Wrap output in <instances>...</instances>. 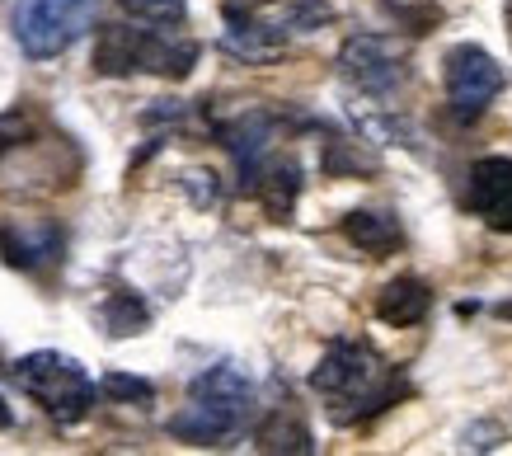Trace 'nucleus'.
<instances>
[{"label": "nucleus", "instance_id": "f257e3e1", "mask_svg": "<svg viewBox=\"0 0 512 456\" xmlns=\"http://www.w3.org/2000/svg\"><path fill=\"white\" fill-rule=\"evenodd\" d=\"M311 386L329 400L334 424L367 419L376 409H386L400 391V381L390 372V362L367 344H334L311 372Z\"/></svg>", "mask_w": 512, "mask_h": 456}, {"label": "nucleus", "instance_id": "f03ea898", "mask_svg": "<svg viewBox=\"0 0 512 456\" xmlns=\"http://www.w3.org/2000/svg\"><path fill=\"white\" fill-rule=\"evenodd\" d=\"M15 381L19 391L38 400V405L57 419V424H80L94 409V381L85 377V367L66 353H29V358L15 362Z\"/></svg>", "mask_w": 512, "mask_h": 456}, {"label": "nucleus", "instance_id": "7ed1b4c3", "mask_svg": "<svg viewBox=\"0 0 512 456\" xmlns=\"http://www.w3.org/2000/svg\"><path fill=\"white\" fill-rule=\"evenodd\" d=\"M94 24V0H24L15 10V38L24 57L52 62Z\"/></svg>", "mask_w": 512, "mask_h": 456}, {"label": "nucleus", "instance_id": "20e7f679", "mask_svg": "<svg viewBox=\"0 0 512 456\" xmlns=\"http://www.w3.org/2000/svg\"><path fill=\"white\" fill-rule=\"evenodd\" d=\"M339 71L362 95H390L409 76V57L386 33H353V38H343L339 48Z\"/></svg>", "mask_w": 512, "mask_h": 456}, {"label": "nucleus", "instance_id": "39448f33", "mask_svg": "<svg viewBox=\"0 0 512 456\" xmlns=\"http://www.w3.org/2000/svg\"><path fill=\"white\" fill-rule=\"evenodd\" d=\"M503 90V66L480 48V43H461L447 52V104L461 123H475Z\"/></svg>", "mask_w": 512, "mask_h": 456}, {"label": "nucleus", "instance_id": "423d86ee", "mask_svg": "<svg viewBox=\"0 0 512 456\" xmlns=\"http://www.w3.org/2000/svg\"><path fill=\"white\" fill-rule=\"evenodd\" d=\"M466 203L489 231L512 236V160L508 156H484L470 165Z\"/></svg>", "mask_w": 512, "mask_h": 456}, {"label": "nucleus", "instance_id": "0eeeda50", "mask_svg": "<svg viewBox=\"0 0 512 456\" xmlns=\"http://www.w3.org/2000/svg\"><path fill=\"white\" fill-rule=\"evenodd\" d=\"M240 424H245V409L217 405V400H193L188 395V405L170 419V433L193 442V447H226V438H235Z\"/></svg>", "mask_w": 512, "mask_h": 456}, {"label": "nucleus", "instance_id": "6e6552de", "mask_svg": "<svg viewBox=\"0 0 512 456\" xmlns=\"http://www.w3.org/2000/svg\"><path fill=\"white\" fill-rule=\"evenodd\" d=\"M221 48L231 52L235 62L264 66V62H273V57H282V29L278 24H259L254 15H240V10H226Z\"/></svg>", "mask_w": 512, "mask_h": 456}, {"label": "nucleus", "instance_id": "1a4fd4ad", "mask_svg": "<svg viewBox=\"0 0 512 456\" xmlns=\"http://www.w3.org/2000/svg\"><path fill=\"white\" fill-rule=\"evenodd\" d=\"M221 137H226V151L240 160L245 184L254 189V179H259V170H264L268 146H273V118H268V113H245V118H235Z\"/></svg>", "mask_w": 512, "mask_h": 456}, {"label": "nucleus", "instance_id": "9d476101", "mask_svg": "<svg viewBox=\"0 0 512 456\" xmlns=\"http://www.w3.org/2000/svg\"><path fill=\"white\" fill-rule=\"evenodd\" d=\"M343 236L353 240L362 254H372V259H386V254H395L404 245L400 221L390 212H348L343 217Z\"/></svg>", "mask_w": 512, "mask_h": 456}, {"label": "nucleus", "instance_id": "9b49d317", "mask_svg": "<svg viewBox=\"0 0 512 456\" xmlns=\"http://www.w3.org/2000/svg\"><path fill=\"white\" fill-rule=\"evenodd\" d=\"M141 38L146 29H99V43H94V71L99 76H132L141 71Z\"/></svg>", "mask_w": 512, "mask_h": 456}, {"label": "nucleus", "instance_id": "f8f14e48", "mask_svg": "<svg viewBox=\"0 0 512 456\" xmlns=\"http://www.w3.org/2000/svg\"><path fill=\"white\" fill-rule=\"evenodd\" d=\"M428 306H433V292H428L419 278H395V283H386L381 297H376V315H381L386 325H395V330L419 325L423 315H428Z\"/></svg>", "mask_w": 512, "mask_h": 456}, {"label": "nucleus", "instance_id": "ddd939ff", "mask_svg": "<svg viewBox=\"0 0 512 456\" xmlns=\"http://www.w3.org/2000/svg\"><path fill=\"white\" fill-rule=\"evenodd\" d=\"M188 395H193V400L235 405V409H245V414H249V405H254V386H249V377L240 372V367H207L202 377H193Z\"/></svg>", "mask_w": 512, "mask_h": 456}, {"label": "nucleus", "instance_id": "4468645a", "mask_svg": "<svg viewBox=\"0 0 512 456\" xmlns=\"http://www.w3.org/2000/svg\"><path fill=\"white\" fill-rule=\"evenodd\" d=\"M198 62V43H188V38H156V33H146L141 38V71H156V76H188Z\"/></svg>", "mask_w": 512, "mask_h": 456}, {"label": "nucleus", "instance_id": "2eb2a0df", "mask_svg": "<svg viewBox=\"0 0 512 456\" xmlns=\"http://www.w3.org/2000/svg\"><path fill=\"white\" fill-rule=\"evenodd\" d=\"M254 189H259V198H264L268 217L287 221V217H292V207H296V193H301V170H296L292 160H282V165H268V170H259Z\"/></svg>", "mask_w": 512, "mask_h": 456}, {"label": "nucleus", "instance_id": "dca6fc26", "mask_svg": "<svg viewBox=\"0 0 512 456\" xmlns=\"http://www.w3.org/2000/svg\"><path fill=\"white\" fill-rule=\"evenodd\" d=\"M57 231L52 226H38V231H24V226H0V250H5V259L15 268H33V264H43L47 254H57Z\"/></svg>", "mask_w": 512, "mask_h": 456}, {"label": "nucleus", "instance_id": "f3484780", "mask_svg": "<svg viewBox=\"0 0 512 456\" xmlns=\"http://www.w3.org/2000/svg\"><path fill=\"white\" fill-rule=\"evenodd\" d=\"M259 452H292V456H306V452H315V438H311V428L301 424L296 414L278 409V414H268L264 424H259Z\"/></svg>", "mask_w": 512, "mask_h": 456}, {"label": "nucleus", "instance_id": "a211bd4d", "mask_svg": "<svg viewBox=\"0 0 512 456\" xmlns=\"http://www.w3.org/2000/svg\"><path fill=\"white\" fill-rule=\"evenodd\" d=\"M118 10L146 29H174V24H184L188 0H118Z\"/></svg>", "mask_w": 512, "mask_h": 456}, {"label": "nucleus", "instance_id": "6ab92c4d", "mask_svg": "<svg viewBox=\"0 0 512 456\" xmlns=\"http://www.w3.org/2000/svg\"><path fill=\"white\" fill-rule=\"evenodd\" d=\"M104 325H109V334H141L146 306H141L137 297L118 292V297H109V306H104Z\"/></svg>", "mask_w": 512, "mask_h": 456}, {"label": "nucleus", "instance_id": "aec40b11", "mask_svg": "<svg viewBox=\"0 0 512 456\" xmlns=\"http://www.w3.org/2000/svg\"><path fill=\"white\" fill-rule=\"evenodd\" d=\"M334 15V10H329L325 0H287V5H282V15H278V29H320V24H325V19Z\"/></svg>", "mask_w": 512, "mask_h": 456}, {"label": "nucleus", "instance_id": "412c9836", "mask_svg": "<svg viewBox=\"0 0 512 456\" xmlns=\"http://www.w3.org/2000/svg\"><path fill=\"white\" fill-rule=\"evenodd\" d=\"M104 395H113V400H123V405H146L151 395H156V386L146 377H127V372H109L104 377Z\"/></svg>", "mask_w": 512, "mask_h": 456}, {"label": "nucleus", "instance_id": "4be33fe9", "mask_svg": "<svg viewBox=\"0 0 512 456\" xmlns=\"http://www.w3.org/2000/svg\"><path fill=\"white\" fill-rule=\"evenodd\" d=\"M33 137V127H29V118H24V113H5V118H0V156H5V151H15L19 142H29Z\"/></svg>", "mask_w": 512, "mask_h": 456}, {"label": "nucleus", "instance_id": "5701e85b", "mask_svg": "<svg viewBox=\"0 0 512 456\" xmlns=\"http://www.w3.org/2000/svg\"><path fill=\"white\" fill-rule=\"evenodd\" d=\"M498 442H503V433H498L494 424H475L461 433V447H475V452H494Z\"/></svg>", "mask_w": 512, "mask_h": 456}, {"label": "nucleus", "instance_id": "b1692460", "mask_svg": "<svg viewBox=\"0 0 512 456\" xmlns=\"http://www.w3.org/2000/svg\"><path fill=\"white\" fill-rule=\"evenodd\" d=\"M264 5H273V0H226V10H240V15H254Z\"/></svg>", "mask_w": 512, "mask_h": 456}, {"label": "nucleus", "instance_id": "393cba45", "mask_svg": "<svg viewBox=\"0 0 512 456\" xmlns=\"http://www.w3.org/2000/svg\"><path fill=\"white\" fill-rule=\"evenodd\" d=\"M10 424H15V414H10V405L0 400V428H10Z\"/></svg>", "mask_w": 512, "mask_h": 456}, {"label": "nucleus", "instance_id": "a878e982", "mask_svg": "<svg viewBox=\"0 0 512 456\" xmlns=\"http://www.w3.org/2000/svg\"><path fill=\"white\" fill-rule=\"evenodd\" d=\"M503 24H508V38H512V0H503Z\"/></svg>", "mask_w": 512, "mask_h": 456}, {"label": "nucleus", "instance_id": "bb28decb", "mask_svg": "<svg viewBox=\"0 0 512 456\" xmlns=\"http://www.w3.org/2000/svg\"><path fill=\"white\" fill-rule=\"evenodd\" d=\"M498 311H503V315H508V320H512V301H503V306H498Z\"/></svg>", "mask_w": 512, "mask_h": 456}]
</instances>
